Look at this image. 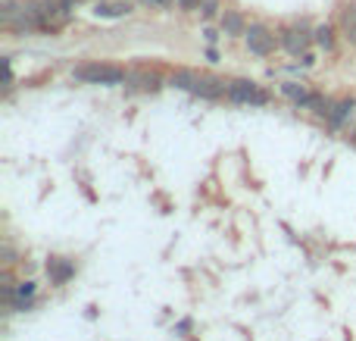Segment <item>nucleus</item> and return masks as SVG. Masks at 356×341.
I'll return each mask as SVG.
<instances>
[{"label":"nucleus","mask_w":356,"mask_h":341,"mask_svg":"<svg viewBox=\"0 0 356 341\" xmlns=\"http://www.w3.org/2000/svg\"><path fill=\"white\" fill-rule=\"evenodd\" d=\"M197 79H200V75H194V72H188V69H181V72L172 75V85H175V88H184V91H194Z\"/></svg>","instance_id":"obj_11"},{"label":"nucleus","mask_w":356,"mask_h":341,"mask_svg":"<svg viewBox=\"0 0 356 341\" xmlns=\"http://www.w3.org/2000/svg\"><path fill=\"white\" fill-rule=\"evenodd\" d=\"M344 31H347V38L356 44V10H347L344 13Z\"/></svg>","instance_id":"obj_13"},{"label":"nucleus","mask_w":356,"mask_h":341,"mask_svg":"<svg viewBox=\"0 0 356 341\" xmlns=\"http://www.w3.org/2000/svg\"><path fill=\"white\" fill-rule=\"evenodd\" d=\"M228 97H232L234 104H253V106L269 104V94L259 91L250 81H232V85H228Z\"/></svg>","instance_id":"obj_2"},{"label":"nucleus","mask_w":356,"mask_h":341,"mask_svg":"<svg viewBox=\"0 0 356 341\" xmlns=\"http://www.w3.org/2000/svg\"><path fill=\"white\" fill-rule=\"evenodd\" d=\"M150 3H154V6H172L175 0H150Z\"/></svg>","instance_id":"obj_17"},{"label":"nucleus","mask_w":356,"mask_h":341,"mask_svg":"<svg viewBox=\"0 0 356 341\" xmlns=\"http://www.w3.org/2000/svg\"><path fill=\"white\" fill-rule=\"evenodd\" d=\"M47 276H50V282L63 285V282L72 279V263L63 260V257H50V263H47Z\"/></svg>","instance_id":"obj_5"},{"label":"nucleus","mask_w":356,"mask_h":341,"mask_svg":"<svg viewBox=\"0 0 356 341\" xmlns=\"http://www.w3.org/2000/svg\"><path fill=\"white\" fill-rule=\"evenodd\" d=\"M194 94H200V97H207V100H216V97L225 94V85H222L219 79H207V75H200L197 85H194Z\"/></svg>","instance_id":"obj_6"},{"label":"nucleus","mask_w":356,"mask_h":341,"mask_svg":"<svg viewBox=\"0 0 356 341\" xmlns=\"http://www.w3.org/2000/svg\"><path fill=\"white\" fill-rule=\"evenodd\" d=\"M282 94L288 100H294V104H303V106H307L309 97H313V94H309L303 85H297V81H288V85H282Z\"/></svg>","instance_id":"obj_10"},{"label":"nucleus","mask_w":356,"mask_h":341,"mask_svg":"<svg viewBox=\"0 0 356 341\" xmlns=\"http://www.w3.org/2000/svg\"><path fill=\"white\" fill-rule=\"evenodd\" d=\"M129 3H113V6H97V16H125Z\"/></svg>","instance_id":"obj_12"},{"label":"nucleus","mask_w":356,"mask_h":341,"mask_svg":"<svg viewBox=\"0 0 356 341\" xmlns=\"http://www.w3.org/2000/svg\"><path fill=\"white\" fill-rule=\"evenodd\" d=\"M282 47L288 50V54H294V56L307 54V47H309L307 29H284V31H282Z\"/></svg>","instance_id":"obj_4"},{"label":"nucleus","mask_w":356,"mask_h":341,"mask_svg":"<svg viewBox=\"0 0 356 341\" xmlns=\"http://www.w3.org/2000/svg\"><path fill=\"white\" fill-rule=\"evenodd\" d=\"M75 79L79 81H91V85H119L125 81V69L119 66H104V63H85V66L75 69Z\"/></svg>","instance_id":"obj_1"},{"label":"nucleus","mask_w":356,"mask_h":341,"mask_svg":"<svg viewBox=\"0 0 356 341\" xmlns=\"http://www.w3.org/2000/svg\"><path fill=\"white\" fill-rule=\"evenodd\" d=\"M222 31H225V35H247L244 16H241V13H225V16H222Z\"/></svg>","instance_id":"obj_9"},{"label":"nucleus","mask_w":356,"mask_h":341,"mask_svg":"<svg viewBox=\"0 0 356 341\" xmlns=\"http://www.w3.org/2000/svg\"><path fill=\"white\" fill-rule=\"evenodd\" d=\"M125 81H129L131 88H138V91H156V88H160V79H156L154 72H131Z\"/></svg>","instance_id":"obj_7"},{"label":"nucleus","mask_w":356,"mask_h":341,"mask_svg":"<svg viewBox=\"0 0 356 341\" xmlns=\"http://www.w3.org/2000/svg\"><path fill=\"white\" fill-rule=\"evenodd\" d=\"M200 3H203V0H178V6H181V10H197Z\"/></svg>","instance_id":"obj_16"},{"label":"nucleus","mask_w":356,"mask_h":341,"mask_svg":"<svg viewBox=\"0 0 356 341\" xmlns=\"http://www.w3.org/2000/svg\"><path fill=\"white\" fill-rule=\"evenodd\" d=\"M316 41H319L322 47H325V50H332V44H334V38H332V29H328V25H322V29L316 31Z\"/></svg>","instance_id":"obj_14"},{"label":"nucleus","mask_w":356,"mask_h":341,"mask_svg":"<svg viewBox=\"0 0 356 341\" xmlns=\"http://www.w3.org/2000/svg\"><path fill=\"white\" fill-rule=\"evenodd\" d=\"M200 10H203V19H213L219 13V0H203Z\"/></svg>","instance_id":"obj_15"},{"label":"nucleus","mask_w":356,"mask_h":341,"mask_svg":"<svg viewBox=\"0 0 356 341\" xmlns=\"http://www.w3.org/2000/svg\"><path fill=\"white\" fill-rule=\"evenodd\" d=\"M244 38H247V47H250V54L269 56L272 50H275V35H272L269 29H263V25H250Z\"/></svg>","instance_id":"obj_3"},{"label":"nucleus","mask_w":356,"mask_h":341,"mask_svg":"<svg viewBox=\"0 0 356 341\" xmlns=\"http://www.w3.org/2000/svg\"><path fill=\"white\" fill-rule=\"evenodd\" d=\"M350 110H353V100H338V104H332L328 106V113H325V119L332 125H341L347 116H350Z\"/></svg>","instance_id":"obj_8"}]
</instances>
